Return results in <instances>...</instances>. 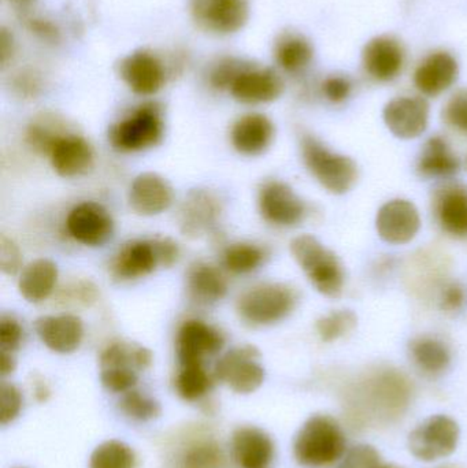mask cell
I'll use <instances>...</instances> for the list:
<instances>
[{"mask_svg":"<svg viewBox=\"0 0 467 468\" xmlns=\"http://www.w3.org/2000/svg\"><path fill=\"white\" fill-rule=\"evenodd\" d=\"M410 399V385L402 374L384 370L367 377L353 392L356 420H391L402 414Z\"/></svg>","mask_w":467,"mask_h":468,"instance_id":"cell-1","label":"cell"},{"mask_svg":"<svg viewBox=\"0 0 467 468\" xmlns=\"http://www.w3.org/2000/svg\"><path fill=\"white\" fill-rule=\"evenodd\" d=\"M345 452V437L342 428L328 415L310 418L296 436L293 455L306 467H325L339 461Z\"/></svg>","mask_w":467,"mask_h":468,"instance_id":"cell-2","label":"cell"},{"mask_svg":"<svg viewBox=\"0 0 467 468\" xmlns=\"http://www.w3.org/2000/svg\"><path fill=\"white\" fill-rule=\"evenodd\" d=\"M291 252L320 293L332 299L343 293L345 274L342 261L320 239L310 234L295 237Z\"/></svg>","mask_w":467,"mask_h":468,"instance_id":"cell-3","label":"cell"},{"mask_svg":"<svg viewBox=\"0 0 467 468\" xmlns=\"http://www.w3.org/2000/svg\"><path fill=\"white\" fill-rule=\"evenodd\" d=\"M298 292L282 282H266L252 286L239 297V315L252 326L279 324L293 313Z\"/></svg>","mask_w":467,"mask_h":468,"instance_id":"cell-4","label":"cell"},{"mask_svg":"<svg viewBox=\"0 0 467 468\" xmlns=\"http://www.w3.org/2000/svg\"><path fill=\"white\" fill-rule=\"evenodd\" d=\"M301 147L304 165L324 188L336 195L353 189L358 181V166L353 159L332 153L313 136H304Z\"/></svg>","mask_w":467,"mask_h":468,"instance_id":"cell-5","label":"cell"},{"mask_svg":"<svg viewBox=\"0 0 467 468\" xmlns=\"http://www.w3.org/2000/svg\"><path fill=\"white\" fill-rule=\"evenodd\" d=\"M164 133L161 106L145 103L125 120L112 125L109 131V140L114 150L136 153L158 145L164 139Z\"/></svg>","mask_w":467,"mask_h":468,"instance_id":"cell-6","label":"cell"},{"mask_svg":"<svg viewBox=\"0 0 467 468\" xmlns=\"http://www.w3.org/2000/svg\"><path fill=\"white\" fill-rule=\"evenodd\" d=\"M257 346H236L224 355L214 367V378L233 392L249 395L260 389L265 381V368L260 363Z\"/></svg>","mask_w":467,"mask_h":468,"instance_id":"cell-7","label":"cell"},{"mask_svg":"<svg viewBox=\"0 0 467 468\" xmlns=\"http://www.w3.org/2000/svg\"><path fill=\"white\" fill-rule=\"evenodd\" d=\"M460 426L446 415H435L419 426L409 437L410 452L419 461L433 462L457 450Z\"/></svg>","mask_w":467,"mask_h":468,"instance_id":"cell-8","label":"cell"},{"mask_svg":"<svg viewBox=\"0 0 467 468\" xmlns=\"http://www.w3.org/2000/svg\"><path fill=\"white\" fill-rule=\"evenodd\" d=\"M191 14L197 27L213 35L238 33L249 19V0H191Z\"/></svg>","mask_w":467,"mask_h":468,"instance_id":"cell-9","label":"cell"},{"mask_svg":"<svg viewBox=\"0 0 467 468\" xmlns=\"http://www.w3.org/2000/svg\"><path fill=\"white\" fill-rule=\"evenodd\" d=\"M260 210L265 221L276 227H296L307 216L306 203L281 181H269L260 188Z\"/></svg>","mask_w":467,"mask_h":468,"instance_id":"cell-10","label":"cell"},{"mask_svg":"<svg viewBox=\"0 0 467 468\" xmlns=\"http://www.w3.org/2000/svg\"><path fill=\"white\" fill-rule=\"evenodd\" d=\"M66 228L76 241L88 247H101L111 239L114 221L104 206L84 202L69 213Z\"/></svg>","mask_w":467,"mask_h":468,"instance_id":"cell-11","label":"cell"},{"mask_svg":"<svg viewBox=\"0 0 467 468\" xmlns=\"http://www.w3.org/2000/svg\"><path fill=\"white\" fill-rule=\"evenodd\" d=\"M225 337L218 329L203 321H186L178 330L177 356L181 366L205 365V359L218 354Z\"/></svg>","mask_w":467,"mask_h":468,"instance_id":"cell-12","label":"cell"},{"mask_svg":"<svg viewBox=\"0 0 467 468\" xmlns=\"http://www.w3.org/2000/svg\"><path fill=\"white\" fill-rule=\"evenodd\" d=\"M120 76L129 90L140 96L155 95L166 81L164 63L145 49L132 52L121 60Z\"/></svg>","mask_w":467,"mask_h":468,"instance_id":"cell-13","label":"cell"},{"mask_svg":"<svg viewBox=\"0 0 467 468\" xmlns=\"http://www.w3.org/2000/svg\"><path fill=\"white\" fill-rule=\"evenodd\" d=\"M387 128L399 139L421 136L430 123V103L419 96L392 99L384 109Z\"/></svg>","mask_w":467,"mask_h":468,"instance_id":"cell-14","label":"cell"},{"mask_svg":"<svg viewBox=\"0 0 467 468\" xmlns=\"http://www.w3.org/2000/svg\"><path fill=\"white\" fill-rule=\"evenodd\" d=\"M221 213V202L213 192L195 189L186 195L178 210V227L184 236L196 239L213 229Z\"/></svg>","mask_w":467,"mask_h":468,"instance_id":"cell-15","label":"cell"},{"mask_svg":"<svg viewBox=\"0 0 467 468\" xmlns=\"http://www.w3.org/2000/svg\"><path fill=\"white\" fill-rule=\"evenodd\" d=\"M376 228L384 241L408 244L419 232L421 218L413 203L403 199L391 200L378 210Z\"/></svg>","mask_w":467,"mask_h":468,"instance_id":"cell-16","label":"cell"},{"mask_svg":"<svg viewBox=\"0 0 467 468\" xmlns=\"http://www.w3.org/2000/svg\"><path fill=\"white\" fill-rule=\"evenodd\" d=\"M128 202L132 210L139 216H159L172 207L175 192L162 176L156 173H143L131 184Z\"/></svg>","mask_w":467,"mask_h":468,"instance_id":"cell-17","label":"cell"},{"mask_svg":"<svg viewBox=\"0 0 467 468\" xmlns=\"http://www.w3.org/2000/svg\"><path fill=\"white\" fill-rule=\"evenodd\" d=\"M230 95L244 104L271 103L284 92V81L271 69L249 66L233 82Z\"/></svg>","mask_w":467,"mask_h":468,"instance_id":"cell-18","label":"cell"},{"mask_svg":"<svg viewBox=\"0 0 467 468\" xmlns=\"http://www.w3.org/2000/svg\"><path fill=\"white\" fill-rule=\"evenodd\" d=\"M35 329L41 343L57 354L77 351L84 338V324L73 314L40 316L36 319Z\"/></svg>","mask_w":467,"mask_h":468,"instance_id":"cell-19","label":"cell"},{"mask_svg":"<svg viewBox=\"0 0 467 468\" xmlns=\"http://www.w3.org/2000/svg\"><path fill=\"white\" fill-rule=\"evenodd\" d=\"M232 456L241 468H268L273 461L271 436L255 426H241L232 434Z\"/></svg>","mask_w":467,"mask_h":468,"instance_id":"cell-20","label":"cell"},{"mask_svg":"<svg viewBox=\"0 0 467 468\" xmlns=\"http://www.w3.org/2000/svg\"><path fill=\"white\" fill-rule=\"evenodd\" d=\"M405 63L402 44L389 36H378L365 46V70L377 81H392Z\"/></svg>","mask_w":467,"mask_h":468,"instance_id":"cell-21","label":"cell"},{"mask_svg":"<svg viewBox=\"0 0 467 468\" xmlns=\"http://www.w3.org/2000/svg\"><path fill=\"white\" fill-rule=\"evenodd\" d=\"M457 60L449 52H435L425 58L414 73V84L427 96H439L455 84L458 79Z\"/></svg>","mask_w":467,"mask_h":468,"instance_id":"cell-22","label":"cell"},{"mask_svg":"<svg viewBox=\"0 0 467 468\" xmlns=\"http://www.w3.org/2000/svg\"><path fill=\"white\" fill-rule=\"evenodd\" d=\"M274 125L260 112L243 115L230 132L233 147L243 155L257 156L269 150L274 139Z\"/></svg>","mask_w":467,"mask_h":468,"instance_id":"cell-23","label":"cell"},{"mask_svg":"<svg viewBox=\"0 0 467 468\" xmlns=\"http://www.w3.org/2000/svg\"><path fill=\"white\" fill-rule=\"evenodd\" d=\"M435 214L444 232L454 237L467 236V186L447 184L435 197Z\"/></svg>","mask_w":467,"mask_h":468,"instance_id":"cell-24","label":"cell"},{"mask_svg":"<svg viewBox=\"0 0 467 468\" xmlns=\"http://www.w3.org/2000/svg\"><path fill=\"white\" fill-rule=\"evenodd\" d=\"M51 165L60 177L85 175L92 167L93 150L90 143L76 134H65L51 151Z\"/></svg>","mask_w":467,"mask_h":468,"instance_id":"cell-25","label":"cell"},{"mask_svg":"<svg viewBox=\"0 0 467 468\" xmlns=\"http://www.w3.org/2000/svg\"><path fill=\"white\" fill-rule=\"evenodd\" d=\"M159 263L153 239L132 241L123 245L112 261V274L120 280H136L151 274Z\"/></svg>","mask_w":467,"mask_h":468,"instance_id":"cell-26","label":"cell"},{"mask_svg":"<svg viewBox=\"0 0 467 468\" xmlns=\"http://www.w3.org/2000/svg\"><path fill=\"white\" fill-rule=\"evenodd\" d=\"M186 289L195 303L210 305L227 296L228 281L217 267L196 261L189 267L186 274Z\"/></svg>","mask_w":467,"mask_h":468,"instance_id":"cell-27","label":"cell"},{"mask_svg":"<svg viewBox=\"0 0 467 468\" xmlns=\"http://www.w3.org/2000/svg\"><path fill=\"white\" fill-rule=\"evenodd\" d=\"M417 170L425 178L452 177L460 172L461 161L443 137H430L419 154Z\"/></svg>","mask_w":467,"mask_h":468,"instance_id":"cell-28","label":"cell"},{"mask_svg":"<svg viewBox=\"0 0 467 468\" xmlns=\"http://www.w3.org/2000/svg\"><path fill=\"white\" fill-rule=\"evenodd\" d=\"M58 281V267L49 259H37L22 270L18 281L21 296L37 304L51 296Z\"/></svg>","mask_w":467,"mask_h":468,"instance_id":"cell-29","label":"cell"},{"mask_svg":"<svg viewBox=\"0 0 467 468\" xmlns=\"http://www.w3.org/2000/svg\"><path fill=\"white\" fill-rule=\"evenodd\" d=\"M410 356L414 365L428 376L444 373L451 363L449 346L430 335H422L411 341Z\"/></svg>","mask_w":467,"mask_h":468,"instance_id":"cell-30","label":"cell"},{"mask_svg":"<svg viewBox=\"0 0 467 468\" xmlns=\"http://www.w3.org/2000/svg\"><path fill=\"white\" fill-rule=\"evenodd\" d=\"M274 57L282 70L296 74L303 71L312 63L314 49L303 36L285 33L277 41Z\"/></svg>","mask_w":467,"mask_h":468,"instance_id":"cell-31","label":"cell"},{"mask_svg":"<svg viewBox=\"0 0 467 468\" xmlns=\"http://www.w3.org/2000/svg\"><path fill=\"white\" fill-rule=\"evenodd\" d=\"M101 368H133L143 371L153 363V352L143 346L112 343L101 354Z\"/></svg>","mask_w":467,"mask_h":468,"instance_id":"cell-32","label":"cell"},{"mask_svg":"<svg viewBox=\"0 0 467 468\" xmlns=\"http://www.w3.org/2000/svg\"><path fill=\"white\" fill-rule=\"evenodd\" d=\"M214 376L205 365L181 366L175 377V387L178 396L186 401H197L206 398L214 387Z\"/></svg>","mask_w":467,"mask_h":468,"instance_id":"cell-33","label":"cell"},{"mask_svg":"<svg viewBox=\"0 0 467 468\" xmlns=\"http://www.w3.org/2000/svg\"><path fill=\"white\" fill-rule=\"evenodd\" d=\"M136 455L125 442L110 440L99 445L90 459V468H134Z\"/></svg>","mask_w":467,"mask_h":468,"instance_id":"cell-34","label":"cell"},{"mask_svg":"<svg viewBox=\"0 0 467 468\" xmlns=\"http://www.w3.org/2000/svg\"><path fill=\"white\" fill-rule=\"evenodd\" d=\"M266 250L260 245L239 244L230 245L224 253V264L229 271L235 274H247L254 271L265 261Z\"/></svg>","mask_w":467,"mask_h":468,"instance_id":"cell-35","label":"cell"},{"mask_svg":"<svg viewBox=\"0 0 467 468\" xmlns=\"http://www.w3.org/2000/svg\"><path fill=\"white\" fill-rule=\"evenodd\" d=\"M224 453L216 441L202 440L189 445L178 461V468H222Z\"/></svg>","mask_w":467,"mask_h":468,"instance_id":"cell-36","label":"cell"},{"mask_svg":"<svg viewBox=\"0 0 467 468\" xmlns=\"http://www.w3.org/2000/svg\"><path fill=\"white\" fill-rule=\"evenodd\" d=\"M120 410L129 420L137 422H148L155 420L161 415V406L155 399L139 392V390H129L122 396L120 401Z\"/></svg>","mask_w":467,"mask_h":468,"instance_id":"cell-37","label":"cell"},{"mask_svg":"<svg viewBox=\"0 0 467 468\" xmlns=\"http://www.w3.org/2000/svg\"><path fill=\"white\" fill-rule=\"evenodd\" d=\"M356 326V315L350 310L334 311L317 322V332L323 341L331 343L347 335Z\"/></svg>","mask_w":467,"mask_h":468,"instance_id":"cell-38","label":"cell"},{"mask_svg":"<svg viewBox=\"0 0 467 468\" xmlns=\"http://www.w3.org/2000/svg\"><path fill=\"white\" fill-rule=\"evenodd\" d=\"M249 63L243 60L235 59V58H225L219 60L210 71V84L216 90H230L233 82L239 76L249 68Z\"/></svg>","mask_w":467,"mask_h":468,"instance_id":"cell-39","label":"cell"},{"mask_svg":"<svg viewBox=\"0 0 467 468\" xmlns=\"http://www.w3.org/2000/svg\"><path fill=\"white\" fill-rule=\"evenodd\" d=\"M137 371L133 368H103L101 381L110 392L126 393L137 384Z\"/></svg>","mask_w":467,"mask_h":468,"instance_id":"cell-40","label":"cell"},{"mask_svg":"<svg viewBox=\"0 0 467 468\" xmlns=\"http://www.w3.org/2000/svg\"><path fill=\"white\" fill-rule=\"evenodd\" d=\"M24 398L16 385L3 382L0 388V423L3 426L13 422L22 410Z\"/></svg>","mask_w":467,"mask_h":468,"instance_id":"cell-41","label":"cell"},{"mask_svg":"<svg viewBox=\"0 0 467 468\" xmlns=\"http://www.w3.org/2000/svg\"><path fill=\"white\" fill-rule=\"evenodd\" d=\"M62 136L65 134L52 131L47 123L43 122L32 123L27 132V144L37 153L49 154V155H51L52 148Z\"/></svg>","mask_w":467,"mask_h":468,"instance_id":"cell-42","label":"cell"},{"mask_svg":"<svg viewBox=\"0 0 467 468\" xmlns=\"http://www.w3.org/2000/svg\"><path fill=\"white\" fill-rule=\"evenodd\" d=\"M380 455L370 445H356L345 453L337 468H380Z\"/></svg>","mask_w":467,"mask_h":468,"instance_id":"cell-43","label":"cell"},{"mask_svg":"<svg viewBox=\"0 0 467 468\" xmlns=\"http://www.w3.org/2000/svg\"><path fill=\"white\" fill-rule=\"evenodd\" d=\"M444 120L452 128L467 134V90L452 95L444 109Z\"/></svg>","mask_w":467,"mask_h":468,"instance_id":"cell-44","label":"cell"},{"mask_svg":"<svg viewBox=\"0 0 467 468\" xmlns=\"http://www.w3.org/2000/svg\"><path fill=\"white\" fill-rule=\"evenodd\" d=\"M0 269L5 275L18 274L22 269L21 250L5 234L0 237Z\"/></svg>","mask_w":467,"mask_h":468,"instance_id":"cell-45","label":"cell"},{"mask_svg":"<svg viewBox=\"0 0 467 468\" xmlns=\"http://www.w3.org/2000/svg\"><path fill=\"white\" fill-rule=\"evenodd\" d=\"M24 329L16 319L3 316L0 321V351L16 352L21 346Z\"/></svg>","mask_w":467,"mask_h":468,"instance_id":"cell-46","label":"cell"},{"mask_svg":"<svg viewBox=\"0 0 467 468\" xmlns=\"http://www.w3.org/2000/svg\"><path fill=\"white\" fill-rule=\"evenodd\" d=\"M353 85L343 76H331L324 81L323 92L332 103H343L350 96Z\"/></svg>","mask_w":467,"mask_h":468,"instance_id":"cell-47","label":"cell"},{"mask_svg":"<svg viewBox=\"0 0 467 468\" xmlns=\"http://www.w3.org/2000/svg\"><path fill=\"white\" fill-rule=\"evenodd\" d=\"M155 245L156 253H158L159 263L164 267H172L177 263L180 258V247L175 239L170 237H159L153 239Z\"/></svg>","mask_w":467,"mask_h":468,"instance_id":"cell-48","label":"cell"},{"mask_svg":"<svg viewBox=\"0 0 467 468\" xmlns=\"http://www.w3.org/2000/svg\"><path fill=\"white\" fill-rule=\"evenodd\" d=\"M465 302V292L461 288L458 283H451L444 289L443 296H441V303L443 307L449 311L460 310Z\"/></svg>","mask_w":467,"mask_h":468,"instance_id":"cell-49","label":"cell"},{"mask_svg":"<svg viewBox=\"0 0 467 468\" xmlns=\"http://www.w3.org/2000/svg\"><path fill=\"white\" fill-rule=\"evenodd\" d=\"M30 27H32L33 32L40 33L44 38H55V36L58 35L55 27L49 22L43 21V19H35Z\"/></svg>","mask_w":467,"mask_h":468,"instance_id":"cell-50","label":"cell"},{"mask_svg":"<svg viewBox=\"0 0 467 468\" xmlns=\"http://www.w3.org/2000/svg\"><path fill=\"white\" fill-rule=\"evenodd\" d=\"M16 359L11 352L0 351V374L3 378L16 370Z\"/></svg>","mask_w":467,"mask_h":468,"instance_id":"cell-51","label":"cell"},{"mask_svg":"<svg viewBox=\"0 0 467 468\" xmlns=\"http://www.w3.org/2000/svg\"><path fill=\"white\" fill-rule=\"evenodd\" d=\"M0 41H2V46H0V52H2V65L5 66V62H7L8 58L13 55V38L8 35L7 30H2V37H0Z\"/></svg>","mask_w":467,"mask_h":468,"instance_id":"cell-52","label":"cell"},{"mask_svg":"<svg viewBox=\"0 0 467 468\" xmlns=\"http://www.w3.org/2000/svg\"><path fill=\"white\" fill-rule=\"evenodd\" d=\"M49 388L48 385L46 384L44 381H36L35 382V396L36 400L40 401V403H43V401H46L47 399L49 398Z\"/></svg>","mask_w":467,"mask_h":468,"instance_id":"cell-53","label":"cell"},{"mask_svg":"<svg viewBox=\"0 0 467 468\" xmlns=\"http://www.w3.org/2000/svg\"><path fill=\"white\" fill-rule=\"evenodd\" d=\"M13 3V5H16V8H27L32 5L35 0H10Z\"/></svg>","mask_w":467,"mask_h":468,"instance_id":"cell-54","label":"cell"},{"mask_svg":"<svg viewBox=\"0 0 467 468\" xmlns=\"http://www.w3.org/2000/svg\"><path fill=\"white\" fill-rule=\"evenodd\" d=\"M380 468H394V467L383 466V467H380Z\"/></svg>","mask_w":467,"mask_h":468,"instance_id":"cell-55","label":"cell"}]
</instances>
